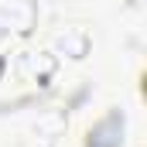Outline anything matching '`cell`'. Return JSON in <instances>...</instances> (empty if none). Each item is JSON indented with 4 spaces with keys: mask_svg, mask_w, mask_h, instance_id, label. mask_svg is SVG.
I'll use <instances>...</instances> for the list:
<instances>
[{
    "mask_svg": "<svg viewBox=\"0 0 147 147\" xmlns=\"http://www.w3.org/2000/svg\"><path fill=\"white\" fill-rule=\"evenodd\" d=\"M89 147H120L123 144V113L113 110L106 120H99L92 130H89Z\"/></svg>",
    "mask_w": 147,
    "mask_h": 147,
    "instance_id": "1",
    "label": "cell"
}]
</instances>
